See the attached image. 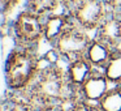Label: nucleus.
Returning <instances> with one entry per match:
<instances>
[{"label":"nucleus","instance_id":"6e6552de","mask_svg":"<svg viewBox=\"0 0 121 111\" xmlns=\"http://www.w3.org/2000/svg\"><path fill=\"white\" fill-rule=\"evenodd\" d=\"M115 48L107 42L102 41L98 37H92L91 42H90L89 47L86 50L85 58L92 64V67L96 69H104L105 65L108 64L111 56L113 54Z\"/></svg>","mask_w":121,"mask_h":111},{"label":"nucleus","instance_id":"ddd939ff","mask_svg":"<svg viewBox=\"0 0 121 111\" xmlns=\"http://www.w3.org/2000/svg\"><path fill=\"white\" fill-rule=\"evenodd\" d=\"M69 111H100L98 105L86 102L83 99H78L69 107Z\"/></svg>","mask_w":121,"mask_h":111},{"label":"nucleus","instance_id":"f257e3e1","mask_svg":"<svg viewBox=\"0 0 121 111\" xmlns=\"http://www.w3.org/2000/svg\"><path fill=\"white\" fill-rule=\"evenodd\" d=\"M38 56L35 47L30 46H20L9 52L4 65V76L12 93L24 92L35 79Z\"/></svg>","mask_w":121,"mask_h":111},{"label":"nucleus","instance_id":"f03ea898","mask_svg":"<svg viewBox=\"0 0 121 111\" xmlns=\"http://www.w3.org/2000/svg\"><path fill=\"white\" fill-rule=\"evenodd\" d=\"M111 9L104 0H82L68 12L73 21L86 32H96Z\"/></svg>","mask_w":121,"mask_h":111},{"label":"nucleus","instance_id":"7ed1b4c3","mask_svg":"<svg viewBox=\"0 0 121 111\" xmlns=\"http://www.w3.org/2000/svg\"><path fill=\"white\" fill-rule=\"evenodd\" d=\"M43 26L44 17L25 9L16 17L12 30L20 46L35 47L43 39Z\"/></svg>","mask_w":121,"mask_h":111},{"label":"nucleus","instance_id":"9d476101","mask_svg":"<svg viewBox=\"0 0 121 111\" xmlns=\"http://www.w3.org/2000/svg\"><path fill=\"white\" fill-rule=\"evenodd\" d=\"M111 86L121 85V47L115 48L108 64L103 69Z\"/></svg>","mask_w":121,"mask_h":111},{"label":"nucleus","instance_id":"f8f14e48","mask_svg":"<svg viewBox=\"0 0 121 111\" xmlns=\"http://www.w3.org/2000/svg\"><path fill=\"white\" fill-rule=\"evenodd\" d=\"M100 111H121V85L111 86L107 94L98 102Z\"/></svg>","mask_w":121,"mask_h":111},{"label":"nucleus","instance_id":"2eb2a0df","mask_svg":"<svg viewBox=\"0 0 121 111\" xmlns=\"http://www.w3.org/2000/svg\"><path fill=\"white\" fill-rule=\"evenodd\" d=\"M104 1L107 3L108 8L112 12L121 14V0H104Z\"/></svg>","mask_w":121,"mask_h":111},{"label":"nucleus","instance_id":"1a4fd4ad","mask_svg":"<svg viewBox=\"0 0 121 111\" xmlns=\"http://www.w3.org/2000/svg\"><path fill=\"white\" fill-rule=\"evenodd\" d=\"M94 71H95V68L85 56L76 58L73 60H70V63L68 65L66 79H68V81L72 85H74L76 88L79 89L89 80V77L92 74Z\"/></svg>","mask_w":121,"mask_h":111},{"label":"nucleus","instance_id":"9b49d317","mask_svg":"<svg viewBox=\"0 0 121 111\" xmlns=\"http://www.w3.org/2000/svg\"><path fill=\"white\" fill-rule=\"evenodd\" d=\"M61 5V0H27L26 9L42 17L55 13Z\"/></svg>","mask_w":121,"mask_h":111},{"label":"nucleus","instance_id":"20e7f679","mask_svg":"<svg viewBox=\"0 0 121 111\" xmlns=\"http://www.w3.org/2000/svg\"><path fill=\"white\" fill-rule=\"evenodd\" d=\"M91 39L92 37L89 35V32L82 29L73 21V24L64 32V34L57 39L53 47L61 56L73 60L76 58L85 56Z\"/></svg>","mask_w":121,"mask_h":111},{"label":"nucleus","instance_id":"423d86ee","mask_svg":"<svg viewBox=\"0 0 121 111\" xmlns=\"http://www.w3.org/2000/svg\"><path fill=\"white\" fill-rule=\"evenodd\" d=\"M73 24V18L68 12L55 13L44 17V26H43V41L53 47L57 39L64 34L66 29Z\"/></svg>","mask_w":121,"mask_h":111},{"label":"nucleus","instance_id":"4468645a","mask_svg":"<svg viewBox=\"0 0 121 111\" xmlns=\"http://www.w3.org/2000/svg\"><path fill=\"white\" fill-rule=\"evenodd\" d=\"M70 106H66L64 103L55 102V103H46L38 107H34V111H69Z\"/></svg>","mask_w":121,"mask_h":111},{"label":"nucleus","instance_id":"dca6fc26","mask_svg":"<svg viewBox=\"0 0 121 111\" xmlns=\"http://www.w3.org/2000/svg\"><path fill=\"white\" fill-rule=\"evenodd\" d=\"M82 0H61V5L65 8V12H69L72 8L77 5L78 3H81Z\"/></svg>","mask_w":121,"mask_h":111},{"label":"nucleus","instance_id":"39448f33","mask_svg":"<svg viewBox=\"0 0 121 111\" xmlns=\"http://www.w3.org/2000/svg\"><path fill=\"white\" fill-rule=\"evenodd\" d=\"M111 84L105 77L104 72L102 69L95 68L89 80L79 88V99L98 105V102L107 94Z\"/></svg>","mask_w":121,"mask_h":111},{"label":"nucleus","instance_id":"f3484780","mask_svg":"<svg viewBox=\"0 0 121 111\" xmlns=\"http://www.w3.org/2000/svg\"><path fill=\"white\" fill-rule=\"evenodd\" d=\"M1 1H3V7H4V11H5V8H12V7H14L20 0H1Z\"/></svg>","mask_w":121,"mask_h":111},{"label":"nucleus","instance_id":"0eeeda50","mask_svg":"<svg viewBox=\"0 0 121 111\" xmlns=\"http://www.w3.org/2000/svg\"><path fill=\"white\" fill-rule=\"evenodd\" d=\"M94 37L100 38L113 48L121 47V14L111 11L95 32Z\"/></svg>","mask_w":121,"mask_h":111}]
</instances>
